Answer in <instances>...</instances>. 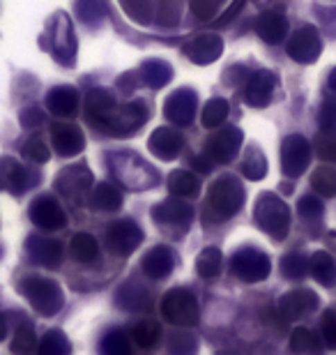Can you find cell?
I'll return each instance as SVG.
<instances>
[{"label":"cell","mask_w":336,"mask_h":355,"mask_svg":"<svg viewBox=\"0 0 336 355\" xmlns=\"http://www.w3.org/2000/svg\"><path fill=\"white\" fill-rule=\"evenodd\" d=\"M256 222L274 240H283L288 236L290 212L281 198H276L274 194H263L256 205Z\"/></svg>","instance_id":"cell-1"},{"label":"cell","mask_w":336,"mask_h":355,"mask_svg":"<svg viewBox=\"0 0 336 355\" xmlns=\"http://www.w3.org/2000/svg\"><path fill=\"white\" fill-rule=\"evenodd\" d=\"M242 201H245V189H242V184L238 180H233V178H221L219 182L212 184L207 205L217 212V219H226V217H233L235 212L240 210Z\"/></svg>","instance_id":"cell-2"},{"label":"cell","mask_w":336,"mask_h":355,"mask_svg":"<svg viewBox=\"0 0 336 355\" xmlns=\"http://www.w3.org/2000/svg\"><path fill=\"white\" fill-rule=\"evenodd\" d=\"M161 314L166 321L177 325H194L198 318V304L196 297L184 288H173L163 297L161 302Z\"/></svg>","instance_id":"cell-3"},{"label":"cell","mask_w":336,"mask_h":355,"mask_svg":"<svg viewBox=\"0 0 336 355\" xmlns=\"http://www.w3.org/2000/svg\"><path fill=\"white\" fill-rule=\"evenodd\" d=\"M311 162V146L299 134H292L281 146V168L288 178H297L306 171Z\"/></svg>","instance_id":"cell-4"},{"label":"cell","mask_w":336,"mask_h":355,"mask_svg":"<svg viewBox=\"0 0 336 355\" xmlns=\"http://www.w3.org/2000/svg\"><path fill=\"white\" fill-rule=\"evenodd\" d=\"M21 291L30 297L33 307H37L44 314H51V311H58L62 304L60 291L53 286L51 282L46 279H37V277H30V279H24L21 284Z\"/></svg>","instance_id":"cell-5"},{"label":"cell","mask_w":336,"mask_h":355,"mask_svg":"<svg viewBox=\"0 0 336 355\" xmlns=\"http://www.w3.org/2000/svg\"><path fill=\"white\" fill-rule=\"evenodd\" d=\"M323 51V42L313 26H304L288 42V55L297 62H313Z\"/></svg>","instance_id":"cell-6"},{"label":"cell","mask_w":336,"mask_h":355,"mask_svg":"<svg viewBox=\"0 0 336 355\" xmlns=\"http://www.w3.org/2000/svg\"><path fill=\"white\" fill-rule=\"evenodd\" d=\"M143 233L134 222H118L106 231V245L111 247L113 254L118 257H130V254L141 245Z\"/></svg>","instance_id":"cell-7"},{"label":"cell","mask_w":336,"mask_h":355,"mask_svg":"<svg viewBox=\"0 0 336 355\" xmlns=\"http://www.w3.org/2000/svg\"><path fill=\"white\" fill-rule=\"evenodd\" d=\"M233 272L245 282H260L269 275V259L256 250H242L233 259Z\"/></svg>","instance_id":"cell-8"},{"label":"cell","mask_w":336,"mask_h":355,"mask_svg":"<svg viewBox=\"0 0 336 355\" xmlns=\"http://www.w3.org/2000/svg\"><path fill=\"white\" fill-rule=\"evenodd\" d=\"M316 307H318L316 293L309 288H299V291H292V293L281 297L278 311H281V316L285 318V321H297V318L311 314Z\"/></svg>","instance_id":"cell-9"},{"label":"cell","mask_w":336,"mask_h":355,"mask_svg":"<svg viewBox=\"0 0 336 355\" xmlns=\"http://www.w3.org/2000/svg\"><path fill=\"white\" fill-rule=\"evenodd\" d=\"M242 144V134L240 130H226L214 134L207 144V157H212V162H231L238 153V148Z\"/></svg>","instance_id":"cell-10"},{"label":"cell","mask_w":336,"mask_h":355,"mask_svg":"<svg viewBox=\"0 0 336 355\" xmlns=\"http://www.w3.org/2000/svg\"><path fill=\"white\" fill-rule=\"evenodd\" d=\"M30 219L35 224H39L42 229H62L67 222L65 215H62V210L58 208V203L48 196H42L39 201L33 203Z\"/></svg>","instance_id":"cell-11"},{"label":"cell","mask_w":336,"mask_h":355,"mask_svg":"<svg viewBox=\"0 0 336 355\" xmlns=\"http://www.w3.org/2000/svg\"><path fill=\"white\" fill-rule=\"evenodd\" d=\"M276 76L269 72H258L249 79L247 86V102L251 106H267L272 95H274Z\"/></svg>","instance_id":"cell-12"},{"label":"cell","mask_w":336,"mask_h":355,"mask_svg":"<svg viewBox=\"0 0 336 355\" xmlns=\"http://www.w3.org/2000/svg\"><path fill=\"white\" fill-rule=\"evenodd\" d=\"M53 148L58 155H76L83 148V137L74 125L58 123L53 125Z\"/></svg>","instance_id":"cell-13"},{"label":"cell","mask_w":336,"mask_h":355,"mask_svg":"<svg viewBox=\"0 0 336 355\" xmlns=\"http://www.w3.org/2000/svg\"><path fill=\"white\" fill-rule=\"evenodd\" d=\"M256 31L269 44H278L285 37V33H288V21L278 12H265L258 19V24H256Z\"/></svg>","instance_id":"cell-14"},{"label":"cell","mask_w":336,"mask_h":355,"mask_svg":"<svg viewBox=\"0 0 336 355\" xmlns=\"http://www.w3.org/2000/svg\"><path fill=\"white\" fill-rule=\"evenodd\" d=\"M194 109H196V102H194V95L189 90H180L170 97V102L166 104V113L175 123H184L187 125L191 116H194Z\"/></svg>","instance_id":"cell-15"},{"label":"cell","mask_w":336,"mask_h":355,"mask_svg":"<svg viewBox=\"0 0 336 355\" xmlns=\"http://www.w3.org/2000/svg\"><path fill=\"white\" fill-rule=\"evenodd\" d=\"M143 270L154 277V279H159V277H166L170 270H173V254H170V250H166V247H157V250H152L145 257V261H143Z\"/></svg>","instance_id":"cell-16"},{"label":"cell","mask_w":336,"mask_h":355,"mask_svg":"<svg viewBox=\"0 0 336 355\" xmlns=\"http://www.w3.org/2000/svg\"><path fill=\"white\" fill-rule=\"evenodd\" d=\"M150 148L163 159H173L177 150L182 148V139L180 134H175L173 130H157L152 141H150Z\"/></svg>","instance_id":"cell-17"},{"label":"cell","mask_w":336,"mask_h":355,"mask_svg":"<svg viewBox=\"0 0 336 355\" xmlns=\"http://www.w3.org/2000/svg\"><path fill=\"white\" fill-rule=\"evenodd\" d=\"M76 90L74 88H55L48 92V109H51L55 116L69 118L74 116L76 111Z\"/></svg>","instance_id":"cell-18"},{"label":"cell","mask_w":336,"mask_h":355,"mask_svg":"<svg viewBox=\"0 0 336 355\" xmlns=\"http://www.w3.org/2000/svg\"><path fill=\"white\" fill-rule=\"evenodd\" d=\"M311 275L316 277L320 284H325V286H332V284L336 282V261H334L332 254H327V252L313 254Z\"/></svg>","instance_id":"cell-19"},{"label":"cell","mask_w":336,"mask_h":355,"mask_svg":"<svg viewBox=\"0 0 336 355\" xmlns=\"http://www.w3.org/2000/svg\"><path fill=\"white\" fill-rule=\"evenodd\" d=\"M311 187L316 189V194L325 198L336 196V168L330 164L318 166L311 175Z\"/></svg>","instance_id":"cell-20"},{"label":"cell","mask_w":336,"mask_h":355,"mask_svg":"<svg viewBox=\"0 0 336 355\" xmlns=\"http://www.w3.org/2000/svg\"><path fill=\"white\" fill-rule=\"evenodd\" d=\"M194 46L196 51L194 49H187L194 62H212L221 53V40L214 37V35H205V37L194 40Z\"/></svg>","instance_id":"cell-21"},{"label":"cell","mask_w":336,"mask_h":355,"mask_svg":"<svg viewBox=\"0 0 336 355\" xmlns=\"http://www.w3.org/2000/svg\"><path fill=\"white\" fill-rule=\"evenodd\" d=\"M290 349L295 353H318L323 349V337L309 328H297L290 337Z\"/></svg>","instance_id":"cell-22"},{"label":"cell","mask_w":336,"mask_h":355,"mask_svg":"<svg viewBox=\"0 0 336 355\" xmlns=\"http://www.w3.org/2000/svg\"><path fill=\"white\" fill-rule=\"evenodd\" d=\"M182 217L191 219V210H189V205L177 203V201H166V203H161L159 208L154 210V219H157V222H161V224L182 226Z\"/></svg>","instance_id":"cell-23"},{"label":"cell","mask_w":336,"mask_h":355,"mask_svg":"<svg viewBox=\"0 0 336 355\" xmlns=\"http://www.w3.org/2000/svg\"><path fill=\"white\" fill-rule=\"evenodd\" d=\"M35 247H30L33 257L39 261L42 266H58L60 261V243H51V240H35Z\"/></svg>","instance_id":"cell-24"},{"label":"cell","mask_w":336,"mask_h":355,"mask_svg":"<svg viewBox=\"0 0 336 355\" xmlns=\"http://www.w3.org/2000/svg\"><path fill=\"white\" fill-rule=\"evenodd\" d=\"M92 201L99 210H118L120 203H123V194H120V189H116L113 184H99L95 196H92Z\"/></svg>","instance_id":"cell-25"},{"label":"cell","mask_w":336,"mask_h":355,"mask_svg":"<svg viewBox=\"0 0 336 355\" xmlns=\"http://www.w3.org/2000/svg\"><path fill=\"white\" fill-rule=\"evenodd\" d=\"M71 257L81 263H88L97 257V243L92 236H85V233H78V236L71 240Z\"/></svg>","instance_id":"cell-26"},{"label":"cell","mask_w":336,"mask_h":355,"mask_svg":"<svg viewBox=\"0 0 336 355\" xmlns=\"http://www.w3.org/2000/svg\"><path fill=\"white\" fill-rule=\"evenodd\" d=\"M168 187H170L173 194L194 196L198 191V180H196V175H191L187 171H175L173 175L168 178Z\"/></svg>","instance_id":"cell-27"},{"label":"cell","mask_w":336,"mask_h":355,"mask_svg":"<svg viewBox=\"0 0 336 355\" xmlns=\"http://www.w3.org/2000/svg\"><path fill=\"white\" fill-rule=\"evenodd\" d=\"M134 342L141 346V349H152L159 339V325L154 321H141L136 328L132 330Z\"/></svg>","instance_id":"cell-28"},{"label":"cell","mask_w":336,"mask_h":355,"mask_svg":"<svg viewBox=\"0 0 336 355\" xmlns=\"http://www.w3.org/2000/svg\"><path fill=\"white\" fill-rule=\"evenodd\" d=\"M309 270H311V261H306V257H302V254H288L281 261V272L288 279H302Z\"/></svg>","instance_id":"cell-29"},{"label":"cell","mask_w":336,"mask_h":355,"mask_svg":"<svg viewBox=\"0 0 336 355\" xmlns=\"http://www.w3.org/2000/svg\"><path fill=\"white\" fill-rule=\"evenodd\" d=\"M228 116V102L226 99H212L203 109V125L205 127H219Z\"/></svg>","instance_id":"cell-30"},{"label":"cell","mask_w":336,"mask_h":355,"mask_svg":"<svg viewBox=\"0 0 336 355\" xmlns=\"http://www.w3.org/2000/svg\"><path fill=\"white\" fill-rule=\"evenodd\" d=\"M242 171H245V175L249 178V180H260V178H265V173H267V162L254 148V150H249L245 164H242Z\"/></svg>","instance_id":"cell-31"},{"label":"cell","mask_w":336,"mask_h":355,"mask_svg":"<svg viewBox=\"0 0 336 355\" xmlns=\"http://www.w3.org/2000/svg\"><path fill=\"white\" fill-rule=\"evenodd\" d=\"M320 337L327 349L336 351V309H327L320 321Z\"/></svg>","instance_id":"cell-32"},{"label":"cell","mask_w":336,"mask_h":355,"mask_svg":"<svg viewBox=\"0 0 336 355\" xmlns=\"http://www.w3.org/2000/svg\"><path fill=\"white\" fill-rule=\"evenodd\" d=\"M221 270V254L217 250H205L198 257V272L203 277H214Z\"/></svg>","instance_id":"cell-33"},{"label":"cell","mask_w":336,"mask_h":355,"mask_svg":"<svg viewBox=\"0 0 336 355\" xmlns=\"http://www.w3.org/2000/svg\"><path fill=\"white\" fill-rule=\"evenodd\" d=\"M297 210L304 219H316V217L323 215V201H320L316 194H306V196L299 198Z\"/></svg>","instance_id":"cell-34"},{"label":"cell","mask_w":336,"mask_h":355,"mask_svg":"<svg viewBox=\"0 0 336 355\" xmlns=\"http://www.w3.org/2000/svg\"><path fill=\"white\" fill-rule=\"evenodd\" d=\"M318 155L325 162H336V130L334 132H323V137L318 139Z\"/></svg>","instance_id":"cell-35"},{"label":"cell","mask_w":336,"mask_h":355,"mask_svg":"<svg viewBox=\"0 0 336 355\" xmlns=\"http://www.w3.org/2000/svg\"><path fill=\"white\" fill-rule=\"evenodd\" d=\"M12 349L19 351V353H28V351L35 349V332H33L30 325H21V328L17 330V339H14Z\"/></svg>","instance_id":"cell-36"},{"label":"cell","mask_w":336,"mask_h":355,"mask_svg":"<svg viewBox=\"0 0 336 355\" xmlns=\"http://www.w3.org/2000/svg\"><path fill=\"white\" fill-rule=\"evenodd\" d=\"M318 123L323 127V132H334L336 130V99H327L320 109Z\"/></svg>","instance_id":"cell-37"},{"label":"cell","mask_w":336,"mask_h":355,"mask_svg":"<svg viewBox=\"0 0 336 355\" xmlns=\"http://www.w3.org/2000/svg\"><path fill=\"white\" fill-rule=\"evenodd\" d=\"M69 349L67 342H65V335L62 332H48L46 339H44V344H42V353H65Z\"/></svg>","instance_id":"cell-38"},{"label":"cell","mask_w":336,"mask_h":355,"mask_svg":"<svg viewBox=\"0 0 336 355\" xmlns=\"http://www.w3.org/2000/svg\"><path fill=\"white\" fill-rule=\"evenodd\" d=\"M24 153H26V157L28 159H33V162H46L51 155H48V148L42 144L39 139H30L26 144V148H24Z\"/></svg>","instance_id":"cell-39"},{"label":"cell","mask_w":336,"mask_h":355,"mask_svg":"<svg viewBox=\"0 0 336 355\" xmlns=\"http://www.w3.org/2000/svg\"><path fill=\"white\" fill-rule=\"evenodd\" d=\"M221 5V0H191V7H194V12L198 17L203 19H210L214 12H217V7Z\"/></svg>","instance_id":"cell-40"},{"label":"cell","mask_w":336,"mask_h":355,"mask_svg":"<svg viewBox=\"0 0 336 355\" xmlns=\"http://www.w3.org/2000/svg\"><path fill=\"white\" fill-rule=\"evenodd\" d=\"M104 351H111V353H125V351H130V346H127V339H125L123 332H116V335H111V339H106Z\"/></svg>","instance_id":"cell-41"},{"label":"cell","mask_w":336,"mask_h":355,"mask_svg":"<svg viewBox=\"0 0 336 355\" xmlns=\"http://www.w3.org/2000/svg\"><path fill=\"white\" fill-rule=\"evenodd\" d=\"M7 335V323H5V316H0V339H5Z\"/></svg>","instance_id":"cell-42"},{"label":"cell","mask_w":336,"mask_h":355,"mask_svg":"<svg viewBox=\"0 0 336 355\" xmlns=\"http://www.w3.org/2000/svg\"><path fill=\"white\" fill-rule=\"evenodd\" d=\"M330 88L336 92V69H334V72L330 74Z\"/></svg>","instance_id":"cell-43"}]
</instances>
